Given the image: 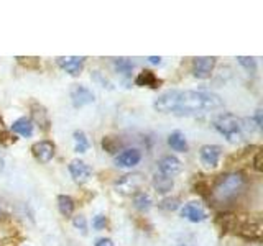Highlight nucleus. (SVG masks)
Returning a JSON list of instances; mask_svg holds the SVG:
<instances>
[{"label": "nucleus", "mask_w": 263, "mask_h": 246, "mask_svg": "<svg viewBox=\"0 0 263 246\" xmlns=\"http://www.w3.org/2000/svg\"><path fill=\"white\" fill-rule=\"evenodd\" d=\"M224 107L220 95L205 90H166L153 102V109L160 113H171L178 117L212 112Z\"/></svg>", "instance_id": "obj_1"}, {"label": "nucleus", "mask_w": 263, "mask_h": 246, "mask_svg": "<svg viewBox=\"0 0 263 246\" xmlns=\"http://www.w3.org/2000/svg\"><path fill=\"white\" fill-rule=\"evenodd\" d=\"M247 179L242 172H227L219 176V179L211 187V197L217 203H227L235 200L243 192Z\"/></svg>", "instance_id": "obj_2"}, {"label": "nucleus", "mask_w": 263, "mask_h": 246, "mask_svg": "<svg viewBox=\"0 0 263 246\" xmlns=\"http://www.w3.org/2000/svg\"><path fill=\"white\" fill-rule=\"evenodd\" d=\"M214 128L224 136L229 143H240L243 138V125L242 118H238L234 113H220L214 118Z\"/></svg>", "instance_id": "obj_3"}, {"label": "nucleus", "mask_w": 263, "mask_h": 246, "mask_svg": "<svg viewBox=\"0 0 263 246\" xmlns=\"http://www.w3.org/2000/svg\"><path fill=\"white\" fill-rule=\"evenodd\" d=\"M222 223L245 240L260 241L261 238V223L258 220H240L237 215H222Z\"/></svg>", "instance_id": "obj_4"}, {"label": "nucleus", "mask_w": 263, "mask_h": 246, "mask_svg": "<svg viewBox=\"0 0 263 246\" xmlns=\"http://www.w3.org/2000/svg\"><path fill=\"white\" fill-rule=\"evenodd\" d=\"M146 186V176L142 172H128V174L119 177L115 180V191L122 195H135L138 192H143Z\"/></svg>", "instance_id": "obj_5"}, {"label": "nucleus", "mask_w": 263, "mask_h": 246, "mask_svg": "<svg viewBox=\"0 0 263 246\" xmlns=\"http://www.w3.org/2000/svg\"><path fill=\"white\" fill-rule=\"evenodd\" d=\"M217 66V57L216 56H201L193 59V76L196 79H209L212 76L214 69Z\"/></svg>", "instance_id": "obj_6"}, {"label": "nucleus", "mask_w": 263, "mask_h": 246, "mask_svg": "<svg viewBox=\"0 0 263 246\" xmlns=\"http://www.w3.org/2000/svg\"><path fill=\"white\" fill-rule=\"evenodd\" d=\"M56 64L60 66L66 74H69L72 77H78L82 72V69H84L86 57L84 56H58Z\"/></svg>", "instance_id": "obj_7"}, {"label": "nucleus", "mask_w": 263, "mask_h": 246, "mask_svg": "<svg viewBox=\"0 0 263 246\" xmlns=\"http://www.w3.org/2000/svg\"><path fill=\"white\" fill-rule=\"evenodd\" d=\"M222 156V148L219 145H202L199 148V161L205 169H216Z\"/></svg>", "instance_id": "obj_8"}, {"label": "nucleus", "mask_w": 263, "mask_h": 246, "mask_svg": "<svg viewBox=\"0 0 263 246\" xmlns=\"http://www.w3.org/2000/svg\"><path fill=\"white\" fill-rule=\"evenodd\" d=\"M30 113H31V123L33 125H38L40 130L48 131L51 128V117H49V112L46 110V107L43 104H40L36 100L30 102Z\"/></svg>", "instance_id": "obj_9"}, {"label": "nucleus", "mask_w": 263, "mask_h": 246, "mask_svg": "<svg viewBox=\"0 0 263 246\" xmlns=\"http://www.w3.org/2000/svg\"><path fill=\"white\" fill-rule=\"evenodd\" d=\"M68 169H69V174H71L72 180L78 186L89 182V179L92 177V168H90L89 164L86 161H82V159H72L69 162Z\"/></svg>", "instance_id": "obj_10"}, {"label": "nucleus", "mask_w": 263, "mask_h": 246, "mask_svg": "<svg viewBox=\"0 0 263 246\" xmlns=\"http://www.w3.org/2000/svg\"><path fill=\"white\" fill-rule=\"evenodd\" d=\"M54 153H56V146L53 141H49V139H41V141L33 143L31 146L33 158L41 164H48L54 158Z\"/></svg>", "instance_id": "obj_11"}, {"label": "nucleus", "mask_w": 263, "mask_h": 246, "mask_svg": "<svg viewBox=\"0 0 263 246\" xmlns=\"http://www.w3.org/2000/svg\"><path fill=\"white\" fill-rule=\"evenodd\" d=\"M69 95H71V102L76 109H81V107L89 105L96 100L92 90L86 86H81V84H74L69 90Z\"/></svg>", "instance_id": "obj_12"}, {"label": "nucleus", "mask_w": 263, "mask_h": 246, "mask_svg": "<svg viewBox=\"0 0 263 246\" xmlns=\"http://www.w3.org/2000/svg\"><path fill=\"white\" fill-rule=\"evenodd\" d=\"M142 161V153L137 148H127V150L120 151L115 156V166L123 169H132Z\"/></svg>", "instance_id": "obj_13"}, {"label": "nucleus", "mask_w": 263, "mask_h": 246, "mask_svg": "<svg viewBox=\"0 0 263 246\" xmlns=\"http://www.w3.org/2000/svg\"><path fill=\"white\" fill-rule=\"evenodd\" d=\"M158 169H160V174L173 179L183 171V162H181L176 156L168 154V156H163V158L158 161Z\"/></svg>", "instance_id": "obj_14"}, {"label": "nucleus", "mask_w": 263, "mask_h": 246, "mask_svg": "<svg viewBox=\"0 0 263 246\" xmlns=\"http://www.w3.org/2000/svg\"><path fill=\"white\" fill-rule=\"evenodd\" d=\"M181 217L193 221V223H201V221L208 218V212L197 202H187L181 207Z\"/></svg>", "instance_id": "obj_15"}, {"label": "nucleus", "mask_w": 263, "mask_h": 246, "mask_svg": "<svg viewBox=\"0 0 263 246\" xmlns=\"http://www.w3.org/2000/svg\"><path fill=\"white\" fill-rule=\"evenodd\" d=\"M135 84L138 87H148V89H158L161 87L163 80L156 76V74L150 69H143L142 72H138V76L135 77Z\"/></svg>", "instance_id": "obj_16"}, {"label": "nucleus", "mask_w": 263, "mask_h": 246, "mask_svg": "<svg viewBox=\"0 0 263 246\" xmlns=\"http://www.w3.org/2000/svg\"><path fill=\"white\" fill-rule=\"evenodd\" d=\"M33 128L35 125L31 123V120L28 117H20L16 118L12 125H10V131L18 136H23V138H30L33 135Z\"/></svg>", "instance_id": "obj_17"}, {"label": "nucleus", "mask_w": 263, "mask_h": 246, "mask_svg": "<svg viewBox=\"0 0 263 246\" xmlns=\"http://www.w3.org/2000/svg\"><path fill=\"white\" fill-rule=\"evenodd\" d=\"M168 145L171 150H175L178 153H186L187 151V139L184 136V133H181L179 130L173 131V133L168 136Z\"/></svg>", "instance_id": "obj_18"}, {"label": "nucleus", "mask_w": 263, "mask_h": 246, "mask_svg": "<svg viewBox=\"0 0 263 246\" xmlns=\"http://www.w3.org/2000/svg\"><path fill=\"white\" fill-rule=\"evenodd\" d=\"M74 209H76V203H74L71 195L61 194L58 195V210L63 217H71L74 213Z\"/></svg>", "instance_id": "obj_19"}, {"label": "nucleus", "mask_w": 263, "mask_h": 246, "mask_svg": "<svg viewBox=\"0 0 263 246\" xmlns=\"http://www.w3.org/2000/svg\"><path fill=\"white\" fill-rule=\"evenodd\" d=\"M72 138H74V151H76V153L84 154L89 150V148H90L89 138H87V135L82 130H76V131H74Z\"/></svg>", "instance_id": "obj_20"}, {"label": "nucleus", "mask_w": 263, "mask_h": 246, "mask_svg": "<svg viewBox=\"0 0 263 246\" xmlns=\"http://www.w3.org/2000/svg\"><path fill=\"white\" fill-rule=\"evenodd\" d=\"M153 187H155L156 192L168 194L171 189L175 187V182H173L171 177H166V176H163V174H156L153 177Z\"/></svg>", "instance_id": "obj_21"}, {"label": "nucleus", "mask_w": 263, "mask_h": 246, "mask_svg": "<svg viewBox=\"0 0 263 246\" xmlns=\"http://www.w3.org/2000/svg\"><path fill=\"white\" fill-rule=\"evenodd\" d=\"M134 68H135V64L132 63L128 57H115L114 59V69L119 74H122V76H130Z\"/></svg>", "instance_id": "obj_22"}, {"label": "nucleus", "mask_w": 263, "mask_h": 246, "mask_svg": "<svg viewBox=\"0 0 263 246\" xmlns=\"http://www.w3.org/2000/svg\"><path fill=\"white\" fill-rule=\"evenodd\" d=\"M152 199H150V195L145 194V192H138L134 195V207L138 210V212H148L152 209Z\"/></svg>", "instance_id": "obj_23"}, {"label": "nucleus", "mask_w": 263, "mask_h": 246, "mask_svg": "<svg viewBox=\"0 0 263 246\" xmlns=\"http://www.w3.org/2000/svg\"><path fill=\"white\" fill-rule=\"evenodd\" d=\"M15 141H16L15 135H12V131H10V130H7V128L4 127V120H2V117H0V145L8 146V145H12V143H15Z\"/></svg>", "instance_id": "obj_24"}, {"label": "nucleus", "mask_w": 263, "mask_h": 246, "mask_svg": "<svg viewBox=\"0 0 263 246\" xmlns=\"http://www.w3.org/2000/svg\"><path fill=\"white\" fill-rule=\"evenodd\" d=\"M119 146H120V141L117 138H112V136H104L102 139V148H104V151L107 153H115L119 150Z\"/></svg>", "instance_id": "obj_25"}, {"label": "nucleus", "mask_w": 263, "mask_h": 246, "mask_svg": "<svg viewBox=\"0 0 263 246\" xmlns=\"http://www.w3.org/2000/svg\"><path fill=\"white\" fill-rule=\"evenodd\" d=\"M237 61L240 66H243V68L249 71L250 74H255V71H257V61H255V57H247V56H238Z\"/></svg>", "instance_id": "obj_26"}, {"label": "nucleus", "mask_w": 263, "mask_h": 246, "mask_svg": "<svg viewBox=\"0 0 263 246\" xmlns=\"http://www.w3.org/2000/svg\"><path fill=\"white\" fill-rule=\"evenodd\" d=\"M158 207L163 210H176L179 207V199L178 197H166V199L158 202Z\"/></svg>", "instance_id": "obj_27"}, {"label": "nucleus", "mask_w": 263, "mask_h": 246, "mask_svg": "<svg viewBox=\"0 0 263 246\" xmlns=\"http://www.w3.org/2000/svg\"><path fill=\"white\" fill-rule=\"evenodd\" d=\"M72 225L74 228L78 230V232H81V235H87V220L84 215H76V217H72Z\"/></svg>", "instance_id": "obj_28"}, {"label": "nucleus", "mask_w": 263, "mask_h": 246, "mask_svg": "<svg viewBox=\"0 0 263 246\" xmlns=\"http://www.w3.org/2000/svg\"><path fill=\"white\" fill-rule=\"evenodd\" d=\"M107 225H109V220H107L105 215H96L92 218V228L94 230H104Z\"/></svg>", "instance_id": "obj_29"}, {"label": "nucleus", "mask_w": 263, "mask_h": 246, "mask_svg": "<svg viewBox=\"0 0 263 246\" xmlns=\"http://www.w3.org/2000/svg\"><path fill=\"white\" fill-rule=\"evenodd\" d=\"M16 59H18L20 64H25V66H27V68H33V64H31V63H35V64L40 63V57H22V56H18Z\"/></svg>", "instance_id": "obj_30"}, {"label": "nucleus", "mask_w": 263, "mask_h": 246, "mask_svg": "<svg viewBox=\"0 0 263 246\" xmlns=\"http://www.w3.org/2000/svg\"><path fill=\"white\" fill-rule=\"evenodd\" d=\"M253 169L257 172H261V150H260V148H258V151H257V154H255V158H253Z\"/></svg>", "instance_id": "obj_31"}, {"label": "nucleus", "mask_w": 263, "mask_h": 246, "mask_svg": "<svg viewBox=\"0 0 263 246\" xmlns=\"http://www.w3.org/2000/svg\"><path fill=\"white\" fill-rule=\"evenodd\" d=\"M253 123H255V127H257L258 130H261L263 127V120H261V109H257V112H255V117L252 118Z\"/></svg>", "instance_id": "obj_32"}, {"label": "nucleus", "mask_w": 263, "mask_h": 246, "mask_svg": "<svg viewBox=\"0 0 263 246\" xmlns=\"http://www.w3.org/2000/svg\"><path fill=\"white\" fill-rule=\"evenodd\" d=\"M94 79H96V80H99V82H101V84H102V87H105V84H107V87L110 89V82L107 80V77L104 79V77H102V74L99 72V71H94Z\"/></svg>", "instance_id": "obj_33"}, {"label": "nucleus", "mask_w": 263, "mask_h": 246, "mask_svg": "<svg viewBox=\"0 0 263 246\" xmlns=\"http://www.w3.org/2000/svg\"><path fill=\"white\" fill-rule=\"evenodd\" d=\"M94 246H115L110 238H97Z\"/></svg>", "instance_id": "obj_34"}, {"label": "nucleus", "mask_w": 263, "mask_h": 246, "mask_svg": "<svg viewBox=\"0 0 263 246\" xmlns=\"http://www.w3.org/2000/svg\"><path fill=\"white\" fill-rule=\"evenodd\" d=\"M148 61H150L152 64H160L161 63V57L160 56H150V57H148Z\"/></svg>", "instance_id": "obj_35"}, {"label": "nucleus", "mask_w": 263, "mask_h": 246, "mask_svg": "<svg viewBox=\"0 0 263 246\" xmlns=\"http://www.w3.org/2000/svg\"><path fill=\"white\" fill-rule=\"evenodd\" d=\"M5 217V209H4V205L0 203V220H2Z\"/></svg>", "instance_id": "obj_36"}, {"label": "nucleus", "mask_w": 263, "mask_h": 246, "mask_svg": "<svg viewBox=\"0 0 263 246\" xmlns=\"http://www.w3.org/2000/svg\"><path fill=\"white\" fill-rule=\"evenodd\" d=\"M4 169V159H2V156H0V171Z\"/></svg>", "instance_id": "obj_37"}, {"label": "nucleus", "mask_w": 263, "mask_h": 246, "mask_svg": "<svg viewBox=\"0 0 263 246\" xmlns=\"http://www.w3.org/2000/svg\"><path fill=\"white\" fill-rule=\"evenodd\" d=\"M23 246H30V244H23Z\"/></svg>", "instance_id": "obj_38"}, {"label": "nucleus", "mask_w": 263, "mask_h": 246, "mask_svg": "<svg viewBox=\"0 0 263 246\" xmlns=\"http://www.w3.org/2000/svg\"><path fill=\"white\" fill-rule=\"evenodd\" d=\"M181 246H184V244H181Z\"/></svg>", "instance_id": "obj_39"}]
</instances>
